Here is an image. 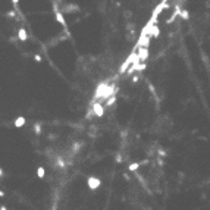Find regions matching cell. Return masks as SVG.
Returning <instances> with one entry per match:
<instances>
[{
	"label": "cell",
	"mask_w": 210,
	"mask_h": 210,
	"mask_svg": "<svg viewBox=\"0 0 210 210\" xmlns=\"http://www.w3.org/2000/svg\"><path fill=\"white\" fill-rule=\"evenodd\" d=\"M137 49H138V52H135V53H137V56H138L140 62H146L147 60V57H149V53H150L149 47L140 46V47H137Z\"/></svg>",
	"instance_id": "6da1fadb"
},
{
	"label": "cell",
	"mask_w": 210,
	"mask_h": 210,
	"mask_svg": "<svg viewBox=\"0 0 210 210\" xmlns=\"http://www.w3.org/2000/svg\"><path fill=\"white\" fill-rule=\"evenodd\" d=\"M100 184H102V181L99 179V178H95V176H90L87 179V185H88V188L90 190H97L99 187H100Z\"/></svg>",
	"instance_id": "7a4b0ae2"
},
{
	"label": "cell",
	"mask_w": 210,
	"mask_h": 210,
	"mask_svg": "<svg viewBox=\"0 0 210 210\" xmlns=\"http://www.w3.org/2000/svg\"><path fill=\"white\" fill-rule=\"evenodd\" d=\"M80 10V6L78 5H74V3H68L65 6H62V14L66 15V14H72V12H78Z\"/></svg>",
	"instance_id": "3957f363"
},
{
	"label": "cell",
	"mask_w": 210,
	"mask_h": 210,
	"mask_svg": "<svg viewBox=\"0 0 210 210\" xmlns=\"http://www.w3.org/2000/svg\"><path fill=\"white\" fill-rule=\"evenodd\" d=\"M93 112H94V115L97 116V118H102L103 115H104V107L102 106V103H94L93 104Z\"/></svg>",
	"instance_id": "277c9868"
},
{
	"label": "cell",
	"mask_w": 210,
	"mask_h": 210,
	"mask_svg": "<svg viewBox=\"0 0 210 210\" xmlns=\"http://www.w3.org/2000/svg\"><path fill=\"white\" fill-rule=\"evenodd\" d=\"M53 7H54V12H56V19H57V22L62 24V27L63 28H66V22H65V16H63V14L57 9V5H53Z\"/></svg>",
	"instance_id": "5b68a950"
},
{
	"label": "cell",
	"mask_w": 210,
	"mask_h": 210,
	"mask_svg": "<svg viewBox=\"0 0 210 210\" xmlns=\"http://www.w3.org/2000/svg\"><path fill=\"white\" fill-rule=\"evenodd\" d=\"M165 7H166V2L163 0L162 3H160V5H157V7L154 9V10H153V16H151V18H156V19H157V16L162 14V10L165 9Z\"/></svg>",
	"instance_id": "8992f818"
},
{
	"label": "cell",
	"mask_w": 210,
	"mask_h": 210,
	"mask_svg": "<svg viewBox=\"0 0 210 210\" xmlns=\"http://www.w3.org/2000/svg\"><path fill=\"white\" fill-rule=\"evenodd\" d=\"M15 128H21V126H24L25 123H27V119L24 118V116H18L16 119H15Z\"/></svg>",
	"instance_id": "52a82bcc"
},
{
	"label": "cell",
	"mask_w": 210,
	"mask_h": 210,
	"mask_svg": "<svg viewBox=\"0 0 210 210\" xmlns=\"http://www.w3.org/2000/svg\"><path fill=\"white\" fill-rule=\"evenodd\" d=\"M18 37H19L21 41H27L28 40V34H27V31H25V28H19V31H18Z\"/></svg>",
	"instance_id": "ba28073f"
},
{
	"label": "cell",
	"mask_w": 210,
	"mask_h": 210,
	"mask_svg": "<svg viewBox=\"0 0 210 210\" xmlns=\"http://www.w3.org/2000/svg\"><path fill=\"white\" fill-rule=\"evenodd\" d=\"M144 163H147V160H144V162H137V163H131V165H129V168H128V169L131 170V172H132V170H137V169H138V168H140V166H141V165H144Z\"/></svg>",
	"instance_id": "9c48e42d"
},
{
	"label": "cell",
	"mask_w": 210,
	"mask_h": 210,
	"mask_svg": "<svg viewBox=\"0 0 210 210\" xmlns=\"http://www.w3.org/2000/svg\"><path fill=\"white\" fill-rule=\"evenodd\" d=\"M115 102H116V95H113V94H112V95H109V97H107V102H106V106L109 107V106L115 104Z\"/></svg>",
	"instance_id": "30bf717a"
},
{
	"label": "cell",
	"mask_w": 210,
	"mask_h": 210,
	"mask_svg": "<svg viewBox=\"0 0 210 210\" xmlns=\"http://www.w3.org/2000/svg\"><path fill=\"white\" fill-rule=\"evenodd\" d=\"M37 175H38V178H44L46 176V172H44V168L43 166H38V169H37Z\"/></svg>",
	"instance_id": "8fae6325"
},
{
	"label": "cell",
	"mask_w": 210,
	"mask_h": 210,
	"mask_svg": "<svg viewBox=\"0 0 210 210\" xmlns=\"http://www.w3.org/2000/svg\"><path fill=\"white\" fill-rule=\"evenodd\" d=\"M34 129H35V134H37V135H40V134H41V126H40V123H35V125H34Z\"/></svg>",
	"instance_id": "7c38bea8"
},
{
	"label": "cell",
	"mask_w": 210,
	"mask_h": 210,
	"mask_svg": "<svg viewBox=\"0 0 210 210\" xmlns=\"http://www.w3.org/2000/svg\"><path fill=\"white\" fill-rule=\"evenodd\" d=\"M181 18H182V19H188V18H190V16H188V10H182V12H181Z\"/></svg>",
	"instance_id": "4fadbf2b"
},
{
	"label": "cell",
	"mask_w": 210,
	"mask_h": 210,
	"mask_svg": "<svg viewBox=\"0 0 210 210\" xmlns=\"http://www.w3.org/2000/svg\"><path fill=\"white\" fill-rule=\"evenodd\" d=\"M14 15H15V10H12V12L7 14V18H14Z\"/></svg>",
	"instance_id": "5bb4252c"
},
{
	"label": "cell",
	"mask_w": 210,
	"mask_h": 210,
	"mask_svg": "<svg viewBox=\"0 0 210 210\" xmlns=\"http://www.w3.org/2000/svg\"><path fill=\"white\" fill-rule=\"evenodd\" d=\"M37 62H41V56H38V54H35V57H34Z\"/></svg>",
	"instance_id": "9a60e30c"
},
{
	"label": "cell",
	"mask_w": 210,
	"mask_h": 210,
	"mask_svg": "<svg viewBox=\"0 0 210 210\" xmlns=\"http://www.w3.org/2000/svg\"><path fill=\"white\" fill-rule=\"evenodd\" d=\"M116 162H122V156H118V157H116Z\"/></svg>",
	"instance_id": "2e32d148"
},
{
	"label": "cell",
	"mask_w": 210,
	"mask_h": 210,
	"mask_svg": "<svg viewBox=\"0 0 210 210\" xmlns=\"http://www.w3.org/2000/svg\"><path fill=\"white\" fill-rule=\"evenodd\" d=\"M12 3H14L15 6H18V3H19V0H12Z\"/></svg>",
	"instance_id": "e0dca14e"
},
{
	"label": "cell",
	"mask_w": 210,
	"mask_h": 210,
	"mask_svg": "<svg viewBox=\"0 0 210 210\" xmlns=\"http://www.w3.org/2000/svg\"><path fill=\"white\" fill-rule=\"evenodd\" d=\"M2 176H3V169L0 168V178H2Z\"/></svg>",
	"instance_id": "ac0fdd59"
},
{
	"label": "cell",
	"mask_w": 210,
	"mask_h": 210,
	"mask_svg": "<svg viewBox=\"0 0 210 210\" xmlns=\"http://www.w3.org/2000/svg\"><path fill=\"white\" fill-rule=\"evenodd\" d=\"M3 196H5V192H3V191L0 190V197H3Z\"/></svg>",
	"instance_id": "d6986e66"
}]
</instances>
